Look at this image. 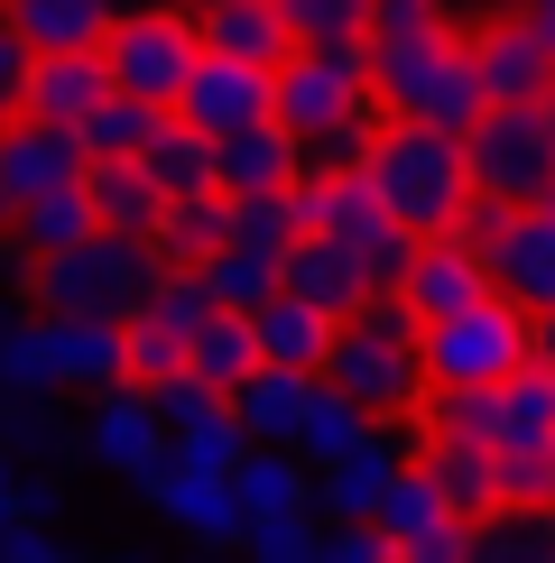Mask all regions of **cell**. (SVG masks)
<instances>
[{"label": "cell", "instance_id": "obj_1", "mask_svg": "<svg viewBox=\"0 0 555 563\" xmlns=\"http://www.w3.org/2000/svg\"><path fill=\"white\" fill-rule=\"evenodd\" d=\"M380 46L370 37H324L278 65V121L306 139V167H361L380 139Z\"/></svg>", "mask_w": 555, "mask_h": 563}, {"label": "cell", "instance_id": "obj_2", "mask_svg": "<svg viewBox=\"0 0 555 563\" xmlns=\"http://www.w3.org/2000/svg\"><path fill=\"white\" fill-rule=\"evenodd\" d=\"M370 185H380L389 222L416 231V241H445V231H463V213L481 203L472 185V148H463V130H426V121H399L370 139Z\"/></svg>", "mask_w": 555, "mask_h": 563}, {"label": "cell", "instance_id": "obj_3", "mask_svg": "<svg viewBox=\"0 0 555 563\" xmlns=\"http://www.w3.org/2000/svg\"><path fill=\"white\" fill-rule=\"evenodd\" d=\"M324 379L342 397H361L370 416H416L435 388L426 369V314H416L407 296H370L361 314H342L334 351H324Z\"/></svg>", "mask_w": 555, "mask_h": 563}, {"label": "cell", "instance_id": "obj_4", "mask_svg": "<svg viewBox=\"0 0 555 563\" xmlns=\"http://www.w3.org/2000/svg\"><path fill=\"white\" fill-rule=\"evenodd\" d=\"M380 46V102L389 121H426V130H472L491 111L472 65V29H416V37H370Z\"/></svg>", "mask_w": 555, "mask_h": 563}, {"label": "cell", "instance_id": "obj_5", "mask_svg": "<svg viewBox=\"0 0 555 563\" xmlns=\"http://www.w3.org/2000/svg\"><path fill=\"white\" fill-rule=\"evenodd\" d=\"M167 268L176 260L149 231H92L65 260H29V296H37V314H111V323H130L139 305L157 296Z\"/></svg>", "mask_w": 555, "mask_h": 563}, {"label": "cell", "instance_id": "obj_6", "mask_svg": "<svg viewBox=\"0 0 555 563\" xmlns=\"http://www.w3.org/2000/svg\"><path fill=\"white\" fill-rule=\"evenodd\" d=\"M426 369H435V388H509L527 369V305L491 287L481 305L426 323Z\"/></svg>", "mask_w": 555, "mask_h": 563}, {"label": "cell", "instance_id": "obj_7", "mask_svg": "<svg viewBox=\"0 0 555 563\" xmlns=\"http://www.w3.org/2000/svg\"><path fill=\"white\" fill-rule=\"evenodd\" d=\"M102 56H111V84H121V92L176 111L185 84H195V65H204V29L185 10H167V0H149V10H130L121 29H111Z\"/></svg>", "mask_w": 555, "mask_h": 563}, {"label": "cell", "instance_id": "obj_8", "mask_svg": "<svg viewBox=\"0 0 555 563\" xmlns=\"http://www.w3.org/2000/svg\"><path fill=\"white\" fill-rule=\"evenodd\" d=\"M472 148V185L491 203H546L555 195V121L546 111H481L463 130Z\"/></svg>", "mask_w": 555, "mask_h": 563}, {"label": "cell", "instance_id": "obj_9", "mask_svg": "<svg viewBox=\"0 0 555 563\" xmlns=\"http://www.w3.org/2000/svg\"><path fill=\"white\" fill-rule=\"evenodd\" d=\"M370 527L399 545V563H472V545H481V518H463L426 462H407V472H399V489L380 499V518H370Z\"/></svg>", "mask_w": 555, "mask_h": 563}, {"label": "cell", "instance_id": "obj_10", "mask_svg": "<svg viewBox=\"0 0 555 563\" xmlns=\"http://www.w3.org/2000/svg\"><path fill=\"white\" fill-rule=\"evenodd\" d=\"M167 453H176V443H167V416H157V397L139 388V379H121V388L92 397V416H84V462H92V472L149 481Z\"/></svg>", "mask_w": 555, "mask_h": 563}, {"label": "cell", "instance_id": "obj_11", "mask_svg": "<svg viewBox=\"0 0 555 563\" xmlns=\"http://www.w3.org/2000/svg\"><path fill=\"white\" fill-rule=\"evenodd\" d=\"M139 489H149L157 527H176L185 545H241L250 536V508H241V489H231V472H195V462L167 453Z\"/></svg>", "mask_w": 555, "mask_h": 563}, {"label": "cell", "instance_id": "obj_12", "mask_svg": "<svg viewBox=\"0 0 555 563\" xmlns=\"http://www.w3.org/2000/svg\"><path fill=\"white\" fill-rule=\"evenodd\" d=\"M416 453H426V426H416V443L370 426V443H352L342 462H324V472H315V508H324L334 527H370V518H380V499L399 489V472H407Z\"/></svg>", "mask_w": 555, "mask_h": 563}, {"label": "cell", "instance_id": "obj_13", "mask_svg": "<svg viewBox=\"0 0 555 563\" xmlns=\"http://www.w3.org/2000/svg\"><path fill=\"white\" fill-rule=\"evenodd\" d=\"M472 65H481L491 111H546V92H555V46L527 29V10L481 19V29H472Z\"/></svg>", "mask_w": 555, "mask_h": 563}, {"label": "cell", "instance_id": "obj_14", "mask_svg": "<svg viewBox=\"0 0 555 563\" xmlns=\"http://www.w3.org/2000/svg\"><path fill=\"white\" fill-rule=\"evenodd\" d=\"M176 121H195L204 139H231V130H250V121H278V65L214 56V46H204L195 84H185V102H176Z\"/></svg>", "mask_w": 555, "mask_h": 563}, {"label": "cell", "instance_id": "obj_15", "mask_svg": "<svg viewBox=\"0 0 555 563\" xmlns=\"http://www.w3.org/2000/svg\"><path fill=\"white\" fill-rule=\"evenodd\" d=\"M84 176H92V157H84L75 130L29 121V111H19V130H0V195H10V213L37 203V195H56V185H84Z\"/></svg>", "mask_w": 555, "mask_h": 563}, {"label": "cell", "instance_id": "obj_16", "mask_svg": "<svg viewBox=\"0 0 555 563\" xmlns=\"http://www.w3.org/2000/svg\"><path fill=\"white\" fill-rule=\"evenodd\" d=\"M481 260H491V287L500 296H519L527 314H555V195L546 203H519L509 231L481 250Z\"/></svg>", "mask_w": 555, "mask_h": 563}, {"label": "cell", "instance_id": "obj_17", "mask_svg": "<svg viewBox=\"0 0 555 563\" xmlns=\"http://www.w3.org/2000/svg\"><path fill=\"white\" fill-rule=\"evenodd\" d=\"M111 92H121V84H111V56H102V46H65V56H37V65H29V121L84 130Z\"/></svg>", "mask_w": 555, "mask_h": 563}, {"label": "cell", "instance_id": "obj_18", "mask_svg": "<svg viewBox=\"0 0 555 563\" xmlns=\"http://www.w3.org/2000/svg\"><path fill=\"white\" fill-rule=\"evenodd\" d=\"M46 351H56V379L84 397L130 379V323H111V314H46Z\"/></svg>", "mask_w": 555, "mask_h": 563}, {"label": "cell", "instance_id": "obj_19", "mask_svg": "<svg viewBox=\"0 0 555 563\" xmlns=\"http://www.w3.org/2000/svg\"><path fill=\"white\" fill-rule=\"evenodd\" d=\"M399 296H407L426 323H445V314H463V305L491 296V260H481L463 231H445V241H416V268H407Z\"/></svg>", "mask_w": 555, "mask_h": 563}, {"label": "cell", "instance_id": "obj_20", "mask_svg": "<svg viewBox=\"0 0 555 563\" xmlns=\"http://www.w3.org/2000/svg\"><path fill=\"white\" fill-rule=\"evenodd\" d=\"M222 157V195H296V176H306V139H296L287 121H250L214 139Z\"/></svg>", "mask_w": 555, "mask_h": 563}, {"label": "cell", "instance_id": "obj_21", "mask_svg": "<svg viewBox=\"0 0 555 563\" xmlns=\"http://www.w3.org/2000/svg\"><path fill=\"white\" fill-rule=\"evenodd\" d=\"M195 29H204V46H214V56H250V65H287V56H296L287 0H204Z\"/></svg>", "mask_w": 555, "mask_h": 563}, {"label": "cell", "instance_id": "obj_22", "mask_svg": "<svg viewBox=\"0 0 555 563\" xmlns=\"http://www.w3.org/2000/svg\"><path fill=\"white\" fill-rule=\"evenodd\" d=\"M287 296H306V305H324V314L342 323V314H361L380 287H370V268H361L352 241H324V231H306V241L287 250Z\"/></svg>", "mask_w": 555, "mask_h": 563}, {"label": "cell", "instance_id": "obj_23", "mask_svg": "<svg viewBox=\"0 0 555 563\" xmlns=\"http://www.w3.org/2000/svg\"><path fill=\"white\" fill-rule=\"evenodd\" d=\"M0 19H10L37 56H65V46H111V29H121L130 10L121 0H0Z\"/></svg>", "mask_w": 555, "mask_h": 563}, {"label": "cell", "instance_id": "obj_24", "mask_svg": "<svg viewBox=\"0 0 555 563\" xmlns=\"http://www.w3.org/2000/svg\"><path fill=\"white\" fill-rule=\"evenodd\" d=\"M231 489H241L250 527L260 518H306L315 508V462L296 453V443H250V462L231 472Z\"/></svg>", "mask_w": 555, "mask_h": 563}, {"label": "cell", "instance_id": "obj_25", "mask_svg": "<svg viewBox=\"0 0 555 563\" xmlns=\"http://www.w3.org/2000/svg\"><path fill=\"white\" fill-rule=\"evenodd\" d=\"M426 462L435 481H445V499L463 508V518H500L509 489H500V443H454V434H426Z\"/></svg>", "mask_w": 555, "mask_h": 563}, {"label": "cell", "instance_id": "obj_26", "mask_svg": "<svg viewBox=\"0 0 555 563\" xmlns=\"http://www.w3.org/2000/svg\"><path fill=\"white\" fill-rule=\"evenodd\" d=\"M139 167L157 176V195L167 203H195V195H222V157H214V139H204L195 121H176L167 111V130L139 148Z\"/></svg>", "mask_w": 555, "mask_h": 563}, {"label": "cell", "instance_id": "obj_27", "mask_svg": "<svg viewBox=\"0 0 555 563\" xmlns=\"http://www.w3.org/2000/svg\"><path fill=\"white\" fill-rule=\"evenodd\" d=\"M84 195H92V213H102V231H149L157 241V222H167V195H157V176L139 167V157H92Z\"/></svg>", "mask_w": 555, "mask_h": 563}, {"label": "cell", "instance_id": "obj_28", "mask_svg": "<svg viewBox=\"0 0 555 563\" xmlns=\"http://www.w3.org/2000/svg\"><path fill=\"white\" fill-rule=\"evenodd\" d=\"M315 388H324V369H260L231 407H241V426H250V443H296V426H306V407H315Z\"/></svg>", "mask_w": 555, "mask_h": 563}, {"label": "cell", "instance_id": "obj_29", "mask_svg": "<svg viewBox=\"0 0 555 563\" xmlns=\"http://www.w3.org/2000/svg\"><path fill=\"white\" fill-rule=\"evenodd\" d=\"M92 231H102V213H92L84 185H56V195H37V203L10 213V241L29 250V260H65V250H84Z\"/></svg>", "mask_w": 555, "mask_h": 563}, {"label": "cell", "instance_id": "obj_30", "mask_svg": "<svg viewBox=\"0 0 555 563\" xmlns=\"http://www.w3.org/2000/svg\"><path fill=\"white\" fill-rule=\"evenodd\" d=\"M250 323H260V351H269L278 369H324V351H334V333H342V323L324 314V305L287 296V287H278V296H269Z\"/></svg>", "mask_w": 555, "mask_h": 563}, {"label": "cell", "instance_id": "obj_31", "mask_svg": "<svg viewBox=\"0 0 555 563\" xmlns=\"http://www.w3.org/2000/svg\"><path fill=\"white\" fill-rule=\"evenodd\" d=\"M0 453L29 462V472H56L65 453H84V426H65L56 397H10L0 388Z\"/></svg>", "mask_w": 555, "mask_h": 563}, {"label": "cell", "instance_id": "obj_32", "mask_svg": "<svg viewBox=\"0 0 555 563\" xmlns=\"http://www.w3.org/2000/svg\"><path fill=\"white\" fill-rule=\"evenodd\" d=\"M185 369H195V379H214L222 397H241V388L269 369V351H260V323H250V314H214V323L195 333V361H185Z\"/></svg>", "mask_w": 555, "mask_h": 563}, {"label": "cell", "instance_id": "obj_33", "mask_svg": "<svg viewBox=\"0 0 555 563\" xmlns=\"http://www.w3.org/2000/svg\"><path fill=\"white\" fill-rule=\"evenodd\" d=\"M500 453H555V369L527 361L500 388Z\"/></svg>", "mask_w": 555, "mask_h": 563}, {"label": "cell", "instance_id": "obj_34", "mask_svg": "<svg viewBox=\"0 0 555 563\" xmlns=\"http://www.w3.org/2000/svg\"><path fill=\"white\" fill-rule=\"evenodd\" d=\"M204 287H214L222 314H260V305L287 287V260H269V250H241V241H222L214 260H204Z\"/></svg>", "mask_w": 555, "mask_h": 563}, {"label": "cell", "instance_id": "obj_35", "mask_svg": "<svg viewBox=\"0 0 555 563\" xmlns=\"http://www.w3.org/2000/svg\"><path fill=\"white\" fill-rule=\"evenodd\" d=\"M370 426H380V416H370L361 397H342L334 379H324V388H315V407H306V426H296V453H306L315 472H324V462H342L352 443H370Z\"/></svg>", "mask_w": 555, "mask_h": 563}, {"label": "cell", "instance_id": "obj_36", "mask_svg": "<svg viewBox=\"0 0 555 563\" xmlns=\"http://www.w3.org/2000/svg\"><path fill=\"white\" fill-rule=\"evenodd\" d=\"M157 130H167V111H157V102H139V92H111V102L92 111L75 139H84V157H139Z\"/></svg>", "mask_w": 555, "mask_h": 563}, {"label": "cell", "instance_id": "obj_37", "mask_svg": "<svg viewBox=\"0 0 555 563\" xmlns=\"http://www.w3.org/2000/svg\"><path fill=\"white\" fill-rule=\"evenodd\" d=\"M222 241H231V203H222V195L167 203V222H157V250H167L176 268H204V260H214Z\"/></svg>", "mask_w": 555, "mask_h": 563}, {"label": "cell", "instance_id": "obj_38", "mask_svg": "<svg viewBox=\"0 0 555 563\" xmlns=\"http://www.w3.org/2000/svg\"><path fill=\"white\" fill-rule=\"evenodd\" d=\"M472 563H555V508H500L481 527Z\"/></svg>", "mask_w": 555, "mask_h": 563}, {"label": "cell", "instance_id": "obj_39", "mask_svg": "<svg viewBox=\"0 0 555 563\" xmlns=\"http://www.w3.org/2000/svg\"><path fill=\"white\" fill-rule=\"evenodd\" d=\"M231 203V241L241 250H269V260H287L296 241H306V222H296V195H222Z\"/></svg>", "mask_w": 555, "mask_h": 563}, {"label": "cell", "instance_id": "obj_40", "mask_svg": "<svg viewBox=\"0 0 555 563\" xmlns=\"http://www.w3.org/2000/svg\"><path fill=\"white\" fill-rule=\"evenodd\" d=\"M0 388H10V397H56L65 388L56 379V351H46V314L0 333Z\"/></svg>", "mask_w": 555, "mask_h": 563}, {"label": "cell", "instance_id": "obj_41", "mask_svg": "<svg viewBox=\"0 0 555 563\" xmlns=\"http://www.w3.org/2000/svg\"><path fill=\"white\" fill-rule=\"evenodd\" d=\"M185 361H195V342H185V333H167V323H149V314H130V379H139V388L185 379Z\"/></svg>", "mask_w": 555, "mask_h": 563}, {"label": "cell", "instance_id": "obj_42", "mask_svg": "<svg viewBox=\"0 0 555 563\" xmlns=\"http://www.w3.org/2000/svg\"><path fill=\"white\" fill-rule=\"evenodd\" d=\"M250 545V563H324V536H315V508L306 518H260L241 536Z\"/></svg>", "mask_w": 555, "mask_h": 563}, {"label": "cell", "instance_id": "obj_43", "mask_svg": "<svg viewBox=\"0 0 555 563\" xmlns=\"http://www.w3.org/2000/svg\"><path fill=\"white\" fill-rule=\"evenodd\" d=\"M296 19V46H324V37H370V0H287Z\"/></svg>", "mask_w": 555, "mask_h": 563}, {"label": "cell", "instance_id": "obj_44", "mask_svg": "<svg viewBox=\"0 0 555 563\" xmlns=\"http://www.w3.org/2000/svg\"><path fill=\"white\" fill-rule=\"evenodd\" d=\"M29 65H37V46L0 19V121H19V111H29Z\"/></svg>", "mask_w": 555, "mask_h": 563}, {"label": "cell", "instance_id": "obj_45", "mask_svg": "<svg viewBox=\"0 0 555 563\" xmlns=\"http://www.w3.org/2000/svg\"><path fill=\"white\" fill-rule=\"evenodd\" d=\"M445 29V0H370V37H416Z\"/></svg>", "mask_w": 555, "mask_h": 563}, {"label": "cell", "instance_id": "obj_46", "mask_svg": "<svg viewBox=\"0 0 555 563\" xmlns=\"http://www.w3.org/2000/svg\"><path fill=\"white\" fill-rule=\"evenodd\" d=\"M0 563H92V554L56 545V527H10V536H0Z\"/></svg>", "mask_w": 555, "mask_h": 563}, {"label": "cell", "instance_id": "obj_47", "mask_svg": "<svg viewBox=\"0 0 555 563\" xmlns=\"http://www.w3.org/2000/svg\"><path fill=\"white\" fill-rule=\"evenodd\" d=\"M500 489L509 508H546V453H500Z\"/></svg>", "mask_w": 555, "mask_h": 563}, {"label": "cell", "instance_id": "obj_48", "mask_svg": "<svg viewBox=\"0 0 555 563\" xmlns=\"http://www.w3.org/2000/svg\"><path fill=\"white\" fill-rule=\"evenodd\" d=\"M10 527H29V462L0 453V536H10Z\"/></svg>", "mask_w": 555, "mask_h": 563}, {"label": "cell", "instance_id": "obj_49", "mask_svg": "<svg viewBox=\"0 0 555 563\" xmlns=\"http://www.w3.org/2000/svg\"><path fill=\"white\" fill-rule=\"evenodd\" d=\"M65 518V481L56 472H29V527H56Z\"/></svg>", "mask_w": 555, "mask_h": 563}, {"label": "cell", "instance_id": "obj_50", "mask_svg": "<svg viewBox=\"0 0 555 563\" xmlns=\"http://www.w3.org/2000/svg\"><path fill=\"white\" fill-rule=\"evenodd\" d=\"M527 361L555 369V314H527Z\"/></svg>", "mask_w": 555, "mask_h": 563}, {"label": "cell", "instance_id": "obj_51", "mask_svg": "<svg viewBox=\"0 0 555 563\" xmlns=\"http://www.w3.org/2000/svg\"><path fill=\"white\" fill-rule=\"evenodd\" d=\"M19 268H29V250H19V241H10V231H0V287H10V277H19Z\"/></svg>", "mask_w": 555, "mask_h": 563}, {"label": "cell", "instance_id": "obj_52", "mask_svg": "<svg viewBox=\"0 0 555 563\" xmlns=\"http://www.w3.org/2000/svg\"><path fill=\"white\" fill-rule=\"evenodd\" d=\"M527 29H537V37L555 46V0H527Z\"/></svg>", "mask_w": 555, "mask_h": 563}, {"label": "cell", "instance_id": "obj_53", "mask_svg": "<svg viewBox=\"0 0 555 563\" xmlns=\"http://www.w3.org/2000/svg\"><path fill=\"white\" fill-rule=\"evenodd\" d=\"M10 323H19V314H10V287H0V333H10Z\"/></svg>", "mask_w": 555, "mask_h": 563}, {"label": "cell", "instance_id": "obj_54", "mask_svg": "<svg viewBox=\"0 0 555 563\" xmlns=\"http://www.w3.org/2000/svg\"><path fill=\"white\" fill-rule=\"evenodd\" d=\"M546 508H555V453H546Z\"/></svg>", "mask_w": 555, "mask_h": 563}, {"label": "cell", "instance_id": "obj_55", "mask_svg": "<svg viewBox=\"0 0 555 563\" xmlns=\"http://www.w3.org/2000/svg\"><path fill=\"white\" fill-rule=\"evenodd\" d=\"M102 563H149V554H102Z\"/></svg>", "mask_w": 555, "mask_h": 563}, {"label": "cell", "instance_id": "obj_56", "mask_svg": "<svg viewBox=\"0 0 555 563\" xmlns=\"http://www.w3.org/2000/svg\"><path fill=\"white\" fill-rule=\"evenodd\" d=\"M195 563H214V545H204V554H195Z\"/></svg>", "mask_w": 555, "mask_h": 563}, {"label": "cell", "instance_id": "obj_57", "mask_svg": "<svg viewBox=\"0 0 555 563\" xmlns=\"http://www.w3.org/2000/svg\"><path fill=\"white\" fill-rule=\"evenodd\" d=\"M546 121H555V92H546Z\"/></svg>", "mask_w": 555, "mask_h": 563}, {"label": "cell", "instance_id": "obj_58", "mask_svg": "<svg viewBox=\"0 0 555 563\" xmlns=\"http://www.w3.org/2000/svg\"><path fill=\"white\" fill-rule=\"evenodd\" d=\"M195 10H204V0H195Z\"/></svg>", "mask_w": 555, "mask_h": 563}, {"label": "cell", "instance_id": "obj_59", "mask_svg": "<svg viewBox=\"0 0 555 563\" xmlns=\"http://www.w3.org/2000/svg\"><path fill=\"white\" fill-rule=\"evenodd\" d=\"M389 563H399V554H389Z\"/></svg>", "mask_w": 555, "mask_h": 563}, {"label": "cell", "instance_id": "obj_60", "mask_svg": "<svg viewBox=\"0 0 555 563\" xmlns=\"http://www.w3.org/2000/svg\"><path fill=\"white\" fill-rule=\"evenodd\" d=\"M519 10H527V0H519Z\"/></svg>", "mask_w": 555, "mask_h": 563}]
</instances>
